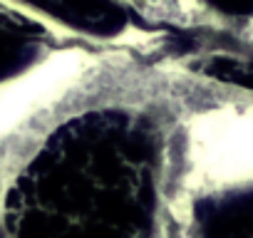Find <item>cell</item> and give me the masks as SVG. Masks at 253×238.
I'll return each mask as SVG.
<instances>
[{
	"label": "cell",
	"mask_w": 253,
	"mask_h": 238,
	"mask_svg": "<svg viewBox=\"0 0 253 238\" xmlns=\"http://www.w3.org/2000/svg\"><path fill=\"white\" fill-rule=\"evenodd\" d=\"M157 137L119 109L55 129L3 201L5 238H154Z\"/></svg>",
	"instance_id": "6da1fadb"
},
{
	"label": "cell",
	"mask_w": 253,
	"mask_h": 238,
	"mask_svg": "<svg viewBox=\"0 0 253 238\" xmlns=\"http://www.w3.org/2000/svg\"><path fill=\"white\" fill-rule=\"evenodd\" d=\"M28 3L72 28H82L94 35H112L124 25L122 10L109 0H28Z\"/></svg>",
	"instance_id": "3957f363"
},
{
	"label": "cell",
	"mask_w": 253,
	"mask_h": 238,
	"mask_svg": "<svg viewBox=\"0 0 253 238\" xmlns=\"http://www.w3.org/2000/svg\"><path fill=\"white\" fill-rule=\"evenodd\" d=\"M216 10L228 15H251L253 13V0H206Z\"/></svg>",
	"instance_id": "8992f818"
},
{
	"label": "cell",
	"mask_w": 253,
	"mask_h": 238,
	"mask_svg": "<svg viewBox=\"0 0 253 238\" xmlns=\"http://www.w3.org/2000/svg\"><path fill=\"white\" fill-rule=\"evenodd\" d=\"M199 238H253V191L206 198L196 206Z\"/></svg>",
	"instance_id": "7a4b0ae2"
},
{
	"label": "cell",
	"mask_w": 253,
	"mask_h": 238,
	"mask_svg": "<svg viewBox=\"0 0 253 238\" xmlns=\"http://www.w3.org/2000/svg\"><path fill=\"white\" fill-rule=\"evenodd\" d=\"M40 55V45L28 38L0 28V79L20 75L28 70Z\"/></svg>",
	"instance_id": "277c9868"
},
{
	"label": "cell",
	"mask_w": 253,
	"mask_h": 238,
	"mask_svg": "<svg viewBox=\"0 0 253 238\" xmlns=\"http://www.w3.org/2000/svg\"><path fill=\"white\" fill-rule=\"evenodd\" d=\"M0 238H5V226H3V213H0Z\"/></svg>",
	"instance_id": "52a82bcc"
},
{
	"label": "cell",
	"mask_w": 253,
	"mask_h": 238,
	"mask_svg": "<svg viewBox=\"0 0 253 238\" xmlns=\"http://www.w3.org/2000/svg\"><path fill=\"white\" fill-rule=\"evenodd\" d=\"M211 75L228 79V82H238L243 87H253V62H241V60H216L209 67Z\"/></svg>",
	"instance_id": "5b68a950"
}]
</instances>
